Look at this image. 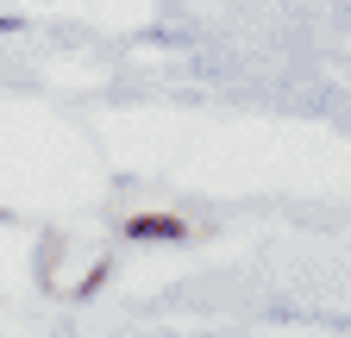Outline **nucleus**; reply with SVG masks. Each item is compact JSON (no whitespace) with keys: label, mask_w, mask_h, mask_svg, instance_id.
Here are the masks:
<instances>
[{"label":"nucleus","mask_w":351,"mask_h":338,"mask_svg":"<svg viewBox=\"0 0 351 338\" xmlns=\"http://www.w3.org/2000/svg\"><path fill=\"white\" fill-rule=\"evenodd\" d=\"M125 238L132 244H189V220H176V213H132Z\"/></svg>","instance_id":"1"},{"label":"nucleus","mask_w":351,"mask_h":338,"mask_svg":"<svg viewBox=\"0 0 351 338\" xmlns=\"http://www.w3.org/2000/svg\"><path fill=\"white\" fill-rule=\"evenodd\" d=\"M101 282H107V263H95V270L75 282V301H95V288H101Z\"/></svg>","instance_id":"2"},{"label":"nucleus","mask_w":351,"mask_h":338,"mask_svg":"<svg viewBox=\"0 0 351 338\" xmlns=\"http://www.w3.org/2000/svg\"><path fill=\"white\" fill-rule=\"evenodd\" d=\"M0 226H7V207H0Z\"/></svg>","instance_id":"3"}]
</instances>
